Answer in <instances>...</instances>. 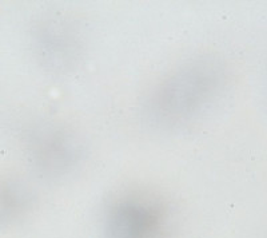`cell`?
I'll return each instance as SVG.
<instances>
[{
    "label": "cell",
    "mask_w": 267,
    "mask_h": 238,
    "mask_svg": "<svg viewBox=\"0 0 267 238\" xmlns=\"http://www.w3.org/2000/svg\"><path fill=\"white\" fill-rule=\"evenodd\" d=\"M35 145L36 163L47 177L71 171L82 158V145L74 133L57 125H45Z\"/></svg>",
    "instance_id": "obj_3"
},
{
    "label": "cell",
    "mask_w": 267,
    "mask_h": 238,
    "mask_svg": "<svg viewBox=\"0 0 267 238\" xmlns=\"http://www.w3.org/2000/svg\"><path fill=\"white\" fill-rule=\"evenodd\" d=\"M218 82V68L210 59L187 60L154 88L147 102L148 116L166 127L198 119L214 98Z\"/></svg>",
    "instance_id": "obj_1"
},
{
    "label": "cell",
    "mask_w": 267,
    "mask_h": 238,
    "mask_svg": "<svg viewBox=\"0 0 267 238\" xmlns=\"http://www.w3.org/2000/svg\"><path fill=\"white\" fill-rule=\"evenodd\" d=\"M38 48L45 68L65 72L75 67L82 54V40L75 25L63 16H45L38 31Z\"/></svg>",
    "instance_id": "obj_2"
}]
</instances>
